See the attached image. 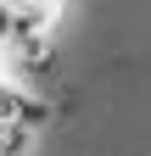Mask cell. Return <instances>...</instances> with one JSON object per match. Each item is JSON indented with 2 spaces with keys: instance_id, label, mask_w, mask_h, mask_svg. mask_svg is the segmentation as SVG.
I'll return each mask as SVG.
<instances>
[{
  "instance_id": "6da1fadb",
  "label": "cell",
  "mask_w": 151,
  "mask_h": 156,
  "mask_svg": "<svg viewBox=\"0 0 151 156\" xmlns=\"http://www.w3.org/2000/svg\"><path fill=\"white\" fill-rule=\"evenodd\" d=\"M11 6H17V0H11Z\"/></svg>"
}]
</instances>
